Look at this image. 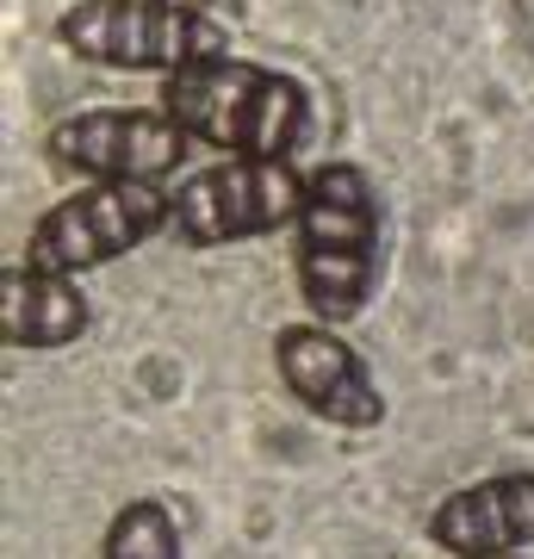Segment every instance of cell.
I'll return each mask as SVG.
<instances>
[{"label":"cell","mask_w":534,"mask_h":559,"mask_svg":"<svg viewBox=\"0 0 534 559\" xmlns=\"http://www.w3.org/2000/svg\"><path fill=\"white\" fill-rule=\"evenodd\" d=\"M50 162L81 180H162L187 156L180 131L162 106H94L75 119L50 124Z\"/></svg>","instance_id":"obj_6"},{"label":"cell","mask_w":534,"mask_h":559,"mask_svg":"<svg viewBox=\"0 0 534 559\" xmlns=\"http://www.w3.org/2000/svg\"><path fill=\"white\" fill-rule=\"evenodd\" d=\"M436 547L454 559H485V554H522L534 540V473H497L436 510L429 522Z\"/></svg>","instance_id":"obj_8"},{"label":"cell","mask_w":534,"mask_h":559,"mask_svg":"<svg viewBox=\"0 0 534 559\" xmlns=\"http://www.w3.org/2000/svg\"><path fill=\"white\" fill-rule=\"evenodd\" d=\"M57 38L81 62L124 69V75H180V69L230 57L224 25L199 13H168L150 0H81L57 20Z\"/></svg>","instance_id":"obj_4"},{"label":"cell","mask_w":534,"mask_h":559,"mask_svg":"<svg viewBox=\"0 0 534 559\" xmlns=\"http://www.w3.org/2000/svg\"><path fill=\"white\" fill-rule=\"evenodd\" d=\"M305 212V180L293 162H218L175 193L168 237L180 249H224V242L274 237Z\"/></svg>","instance_id":"obj_5"},{"label":"cell","mask_w":534,"mask_h":559,"mask_svg":"<svg viewBox=\"0 0 534 559\" xmlns=\"http://www.w3.org/2000/svg\"><path fill=\"white\" fill-rule=\"evenodd\" d=\"M150 7H168V13H199V20H205L218 0H150Z\"/></svg>","instance_id":"obj_11"},{"label":"cell","mask_w":534,"mask_h":559,"mask_svg":"<svg viewBox=\"0 0 534 559\" xmlns=\"http://www.w3.org/2000/svg\"><path fill=\"white\" fill-rule=\"evenodd\" d=\"M274 367L286 392L330 429H379L385 423V399H379L367 360L330 323H286L274 336Z\"/></svg>","instance_id":"obj_7"},{"label":"cell","mask_w":534,"mask_h":559,"mask_svg":"<svg viewBox=\"0 0 534 559\" xmlns=\"http://www.w3.org/2000/svg\"><path fill=\"white\" fill-rule=\"evenodd\" d=\"M485 559H522V554H485Z\"/></svg>","instance_id":"obj_12"},{"label":"cell","mask_w":534,"mask_h":559,"mask_svg":"<svg viewBox=\"0 0 534 559\" xmlns=\"http://www.w3.org/2000/svg\"><path fill=\"white\" fill-rule=\"evenodd\" d=\"M168 218H175V193H162V180H87L81 193H69L32 224L25 267L75 280L87 267L131 255L138 242L168 230Z\"/></svg>","instance_id":"obj_3"},{"label":"cell","mask_w":534,"mask_h":559,"mask_svg":"<svg viewBox=\"0 0 534 559\" xmlns=\"http://www.w3.org/2000/svg\"><path fill=\"white\" fill-rule=\"evenodd\" d=\"M99 559H180V522L162 498L124 503L119 516L106 522Z\"/></svg>","instance_id":"obj_10"},{"label":"cell","mask_w":534,"mask_h":559,"mask_svg":"<svg viewBox=\"0 0 534 559\" xmlns=\"http://www.w3.org/2000/svg\"><path fill=\"white\" fill-rule=\"evenodd\" d=\"M162 112L193 143H212L230 162H286V150L305 138L311 100L280 69L218 57V62H199V69L168 75Z\"/></svg>","instance_id":"obj_1"},{"label":"cell","mask_w":534,"mask_h":559,"mask_svg":"<svg viewBox=\"0 0 534 559\" xmlns=\"http://www.w3.org/2000/svg\"><path fill=\"white\" fill-rule=\"evenodd\" d=\"M87 330V299L75 293V280L62 274H38V267H25L13 261L7 274H0V342L7 348H69L81 342Z\"/></svg>","instance_id":"obj_9"},{"label":"cell","mask_w":534,"mask_h":559,"mask_svg":"<svg viewBox=\"0 0 534 559\" xmlns=\"http://www.w3.org/2000/svg\"><path fill=\"white\" fill-rule=\"evenodd\" d=\"M379 280V193L367 168L323 162L305 175V212H298V293L311 305V323H355L373 305Z\"/></svg>","instance_id":"obj_2"}]
</instances>
